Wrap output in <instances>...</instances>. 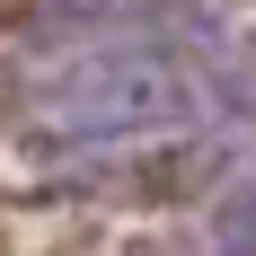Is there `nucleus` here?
Returning <instances> with one entry per match:
<instances>
[{"label": "nucleus", "instance_id": "1", "mask_svg": "<svg viewBox=\"0 0 256 256\" xmlns=\"http://www.w3.org/2000/svg\"><path fill=\"white\" fill-rule=\"evenodd\" d=\"M194 106H204V80L150 44V53H80L53 80L44 115L62 132H159V124H186Z\"/></svg>", "mask_w": 256, "mask_h": 256}]
</instances>
